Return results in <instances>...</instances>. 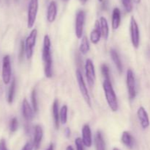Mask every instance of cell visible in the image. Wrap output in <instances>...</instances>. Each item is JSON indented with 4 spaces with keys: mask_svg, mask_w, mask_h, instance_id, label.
Masks as SVG:
<instances>
[{
    "mask_svg": "<svg viewBox=\"0 0 150 150\" xmlns=\"http://www.w3.org/2000/svg\"><path fill=\"white\" fill-rule=\"evenodd\" d=\"M51 39L48 35H45L43 38L42 57L44 64V74L47 78L52 77L53 75V60L51 51Z\"/></svg>",
    "mask_w": 150,
    "mask_h": 150,
    "instance_id": "cell-1",
    "label": "cell"
},
{
    "mask_svg": "<svg viewBox=\"0 0 150 150\" xmlns=\"http://www.w3.org/2000/svg\"><path fill=\"white\" fill-rule=\"evenodd\" d=\"M103 88L106 101L108 103V106H109L110 109L113 112L117 111L119 108L118 100H117V97L115 94V91H114V88H113L111 80L104 79V82L103 83Z\"/></svg>",
    "mask_w": 150,
    "mask_h": 150,
    "instance_id": "cell-2",
    "label": "cell"
},
{
    "mask_svg": "<svg viewBox=\"0 0 150 150\" xmlns=\"http://www.w3.org/2000/svg\"><path fill=\"white\" fill-rule=\"evenodd\" d=\"M39 7V0H30L28 6L27 27L32 29L36 21L37 15Z\"/></svg>",
    "mask_w": 150,
    "mask_h": 150,
    "instance_id": "cell-3",
    "label": "cell"
},
{
    "mask_svg": "<svg viewBox=\"0 0 150 150\" xmlns=\"http://www.w3.org/2000/svg\"><path fill=\"white\" fill-rule=\"evenodd\" d=\"M76 79H77L78 85H79V90H80V92L82 96H83V99L85 100L86 104L89 105V107H91L92 106V102H91V98L90 96H89V91H88L87 87H86V82H85L84 79H83V76L82 75L81 71L79 69H77L76 71Z\"/></svg>",
    "mask_w": 150,
    "mask_h": 150,
    "instance_id": "cell-4",
    "label": "cell"
},
{
    "mask_svg": "<svg viewBox=\"0 0 150 150\" xmlns=\"http://www.w3.org/2000/svg\"><path fill=\"white\" fill-rule=\"evenodd\" d=\"M38 36V30L37 29H33L25 41V51H26V57L28 60L32 58L34 53V47L35 46Z\"/></svg>",
    "mask_w": 150,
    "mask_h": 150,
    "instance_id": "cell-5",
    "label": "cell"
},
{
    "mask_svg": "<svg viewBox=\"0 0 150 150\" xmlns=\"http://www.w3.org/2000/svg\"><path fill=\"white\" fill-rule=\"evenodd\" d=\"M126 84H127V92H128L129 98L130 100H133L136 96V78L134 73L131 69H127V75H126Z\"/></svg>",
    "mask_w": 150,
    "mask_h": 150,
    "instance_id": "cell-6",
    "label": "cell"
},
{
    "mask_svg": "<svg viewBox=\"0 0 150 150\" xmlns=\"http://www.w3.org/2000/svg\"><path fill=\"white\" fill-rule=\"evenodd\" d=\"M130 31L132 44L135 49H138L140 45V31L137 21L133 16L130 19Z\"/></svg>",
    "mask_w": 150,
    "mask_h": 150,
    "instance_id": "cell-7",
    "label": "cell"
},
{
    "mask_svg": "<svg viewBox=\"0 0 150 150\" xmlns=\"http://www.w3.org/2000/svg\"><path fill=\"white\" fill-rule=\"evenodd\" d=\"M85 19H86V13L83 10H79L76 13V26H75V32L76 37L79 39L82 38L83 36Z\"/></svg>",
    "mask_w": 150,
    "mask_h": 150,
    "instance_id": "cell-8",
    "label": "cell"
},
{
    "mask_svg": "<svg viewBox=\"0 0 150 150\" xmlns=\"http://www.w3.org/2000/svg\"><path fill=\"white\" fill-rule=\"evenodd\" d=\"M85 75H86V80L90 88L94 87L95 79H96V74H95L94 63L90 59H87L85 63Z\"/></svg>",
    "mask_w": 150,
    "mask_h": 150,
    "instance_id": "cell-9",
    "label": "cell"
},
{
    "mask_svg": "<svg viewBox=\"0 0 150 150\" xmlns=\"http://www.w3.org/2000/svg\"><path fill=\"white\" fill-rule=\"evenodd\" d=\"M12 75V68L10 57L5 55L2 60V79L5 85L10 83Z\"/></svg>",
    "mask_w": 150,
    "mask_h": 150,
    "instance_id": "cell-10",
    "label": "cell"
},
{
    "mask_svg": "<svg viewBox=\"0 0 150 150\" xmlns=\"http://www.w3.org/2000/svg\"><path fill=\"white\" fill-rule=\"evenodd\" d=\"M137 116L139 121H140L141 126L144 129H147L149 126V118L146 109L144 107H140L137 110Z\"/></svg>",
    "mask_w": 150,
    "mask_h": 150,
    "instance_id": "cell-11",
    "label": "cell"
},
{
    "mask_svg": "<svg viewBox=\"0 0 150 150\" xmlns=\"http://www.w3.org/2000/svg\"><path fill=\"white\" fill-rule=\"evenodd\" d=\"M82 141L84 146L89 147L92 145V131L89 124H86L82 127Z\"/></svg>",
    "mask_w": 150,
    "mask_h": 150,
    "instance_id": "cell-12",
    "label": "cell"
},
{
    "mask_svg": "<svg viewBox=\"0 0 150 150\" xmlns=\"http://www.w3.org/2000/svg\"><path fill=\"white\" fill-rule=\"evenodd\" d=\"M34 111L32 106L30 105L29 101L24 99L22 102V115L26 121H30L34 118Z\"/></svg>",
    "mask_w": 150,
    "mask_h": 150,
    "instance_id": "cell-13",
    "label": "cell"
},
{
    "mask_svg": "<svg viewBox=\"0 0 150 150\" xmlns=\"http://www.w3.org/2000/svg\"><path fill=\"white\" fill-rule=\"evenodd\" d=\"M43 137V130L40 125H36L34 128V138H33V145L34 149L35 150H38L40 146L41 141Z\"/></svg>",
    "mask_w": 150,
    "mask_h": 150,
    "instance_id": "cell-14",
    "label": "cell"
},
{
    "mask_svg": "<svg viewBox=\"0 0 150 150\" xmlns=\"http://www.w3.org/2000/svg\"><path fill=\"white\" fill-rule=\"evenodd\" d=\"M102 36V32L100 29V25L99 21H96L95 24V28L92 29L90 33V41L93 44H97L99 43Z\"/></svg>",
    "mask_w": 150,
    "mask_h": 150,
    "instance_id": "cell-15",
    "label": "cell"
},
{
    "mask_svg": "<svg viewBox=\"0 0 150 150\" xmlns=\"http://www.w3.org/2000/svg\"><path fill=\"white\" fill-rule=\"evenodd\" d=\"M57 16V5L56 1H51L47 10V21L49 23H53L56 20Z\"/></svg>",
    "mask_w": 150,
    "mask_h": 150,
    "instance_id": "cell-16",
    "label": "cell"
},
{
    "mask_svg": "<svg viewBox=\"0 0 150 150\" xmlns=\"http://www.w3.org/2000/svg\"><path fill=\"white\" fill-rule=\"evenodd\" d=\"M121 141L125 146L129 149H133L135 145V139L131 133L127 131H124L122 134Z\"/></svg>",
    "mask_w": 150,
    "mask_h": 150,
    "instance_id": "cell-17",
    "label": "cell"
},
{
    "mask_svg": "<svg viewBox=\"0 0 150 150\" xmlns=\"http://www.w3.org/2000/svg\"><path fill=\"white\" fill-rule=\"evenodd\" d=\"M121 23V11L119 8L115 7L112 12V19H111V26L113 29H117Z\"/></svg>",
    "mask_w": 150,
    "mask_h": 150,
    "instance_id": "cell-18",
    "label": "cell"
},
{
    "mask_svg": "<svg viewBox=\"0 0 150 150\" xmlns=\"http://www.w3.org/2000/svg\"><path fill=\"white\" fill-rule=\"evenodd\" d=\"M52 113L54 121V126L56 129H58L59 128V101L58 99H55L52 104Z\"/></svg>",
    "mask_w": 150,
    "mask_h": 150,
    "instance_id": "cell-19",
    "label": "cell"
},
{
    "mask_svg": "<svg viewBox=\"0 0 150 150\" xmlns=\"http://www.w3.org/2000/svg\"><path fill=\"white\" fill-rule=\"evenodd\" d=\"M110 54H111V59H112L113 62H114L117 69L118 70L119 73L122 74L123 70V66L118 52H117L115 49H111L110 50Z\"/></svg>",
    "mask_w": 150,
    "mask_h": 150,
    "instance_id": "cell-20",
    "label": "cell"
},
{
    "mask_svg": "<svg viewBox=\"0 0 150 150\" xmlns=\"http://www.w3.org/2000/svg\"><path fill=\"white\" fill-rule=\"evenodd\" d=\"M95 144L96 150H105V143L104 141L102 132L100 130L97 131L95 137Z\"/></svg>",
    "mask_w": 150,
    "mask_h": 150,
    "instance_id": "cell-21",
    "label": "cell"
},
{
    "mask_svg": "<svg viewBox=\"0 0 150 150\" xmlns=\"http://www.w3.org/2000/svg\"><path fill=\"white\" fill-rule=\"evenodd\" d=\"M99 21L103 38L105 40H107L108 38V35H109V26H108V21L105 17H100Z\"/></svg>",
    "mask_w": 150,
    "mask_h": 150,
    "instance_id": "cell-22",
    "label": "cell"
},
{
    "mask_svg": "<svg viewBox=\"0 0 150 150\" xmlns=\"http://www.w3.org/2000/svg\"><path fill=\"white\" fill-rule=\"evenodd\" d=\"M89 49H90V44H89V40L86 36H83L81 38L80 46H79V51L81 54H86V53L89 52Z\"/></svg>",
    "mask_w": 150,
    "mask_h": 150,
    "instance_id": "cell-23",
    "label": "cell"
},
{
    "mask_svg": "<svg viewBox=\"0 0 150 150\" xmlns=\"http://www.w3.org/2000/svg\"><path fill=\"white\" fill-rule=\"evenodd\" d=\"M15 92H16V80H15V79H13V80H12L11 84H10V88H9L8 93H7V102H8L9 104H12V103L13 102L15 96Z\"/></svg>",
    "mask_w": 150,
    "mask_h": 150,
    "instance_id": "cell-24",
    "label": "cell"
},
{
    "mask_svg": "<svg viewBox=\"0 0 150 150\" xmlns=\"http://www.w3.org/2000/svg\"><path fill=\"white\" fill-rule=\"evenodd\" d=\"M67 112H68V107L66 104H64L61 107V110L59 111L60 122L62 124H65L67 121Z\"/></svg>",
    "mask_w": 150,
    "mask_h": 150,
    "instance_id": "cell-25",
    "label": "cell"
},
{
    "mask_svg": "<svg viewBox=\"0 0 150 150\" xmlns=\"http://www.w3.org/2000/svg\"><path fill=\"white\" fill-rule=\"evenodd\" d=\"M31 101H32V106L35 113H37L38 110V104L37 100V92L36 89L34 88L31 94Z\"/></svg>",
    "mask_w": 150,
    "mask_h": 150,
    "instance_id": "cell-26",
    "label": "cell"
},
{
    "mask_svg": "<svg viewBox=\"0 0 150 150\" xmlns=\"http://www.w3.org/2000/svg\"><path fill=\"white\" fill-rule=\"evenodd\" d=\"M101 73H102L104 79H106V80H111V78H110V70L109 67L107 64L103 63V64L101 65Z\"/></svg>",
    "mask_w": 150,
    "mask_h": 150,
    "instance_id": "cell-27",
    "label": "cell"
},
{
    "mask_svg": "<svg viewBox=\"0 0 150 150\" xmlns=\"http://www.w3.org/2000/svg\"><path fill=\"white\" fill-rule=\"evenodd\" d=\"M18 121L17 118L13 117V119L10 120V124H9V128L11 132H15L18 129Z\"/></svg>",
    "mask_w": 150,
    "mask_h": 150,
    "instance_id": "cell-28",
    "label": "cell"
},
{
    "mask_svg": "<svg viewBox=\"0 0 150 150\" xmlns=\"http://www.w3.org/2000/svg\"><path fill=\"white\" fill-rule=\"evenodd\" d=\"M121 1L126 12H127V13L132 12V10H133V2H132V0H121Z\"/></svg>",
    "mask_w": 150,
    "mask_h": 150,
    "instance_id": "cell-29",
    "label": "cell"
},
{
    "mask_svg": "<svg viewBox=\"0 0 150 150\" xmlns=\"http://www.w3.org/2000/svg\"><path fill=\"white\" fill-rule=\"evenodd\" d=\"M75 144H76V150H84V145L83 144V141L81 138H77L75 140Z\"/></svg>",
    "mask_w": 150,
    "mask_h": 150,
    "instance_id": "cell-30",
    "label": "cell"
},
{
    "mask_svg": "<svg viewBox=\"0 0 150 150\" xmlns=\"http://www.w3.org/2000/svg\"><path fill=\"white\" fill-rule=\"evenodd\" d=\"M26 54L25 51V44L23 41L21 42V46H20V52H19V59L21 60L23 57V54Z\"/></svg>",
    "mask_w": 150,
    "mask_h": 150,
    "instance_id": "cell-31",
    "label": "cell"
},
{
    "mask_svg": "<svg viewBox=\"0 0 150 150\" xmlns=\"http://www.w3.org/2000/svg\"><path fill=\"white\" fill-rule=\"evenodd\" d=\"M34 149V145L33 143L32 142H27L26 143L24 146H23V148L21 149V150H33Z\"/></svg>",
    "mask_w": 150,
    "mask_h": 150,
    "instance_id": "cell-32",
    "label": "cell"
},
{
    "mask_svg": "<svg viewBox=\"0 0 150 150\" xmlns=\"http://www.w3.org/2000/svg\"><path fill=\"white\" fill-rule=\"evenodd\" d=\"M0 150H8L7 149L6 141L4 138L0 140Z\"/></svg>",
    "mask_w": 150,
    "mask_h": 150,
    "instance_id": "cell-33",
    "label": "cell"
},
{
    "mask_svg": "<svg viewBox=\"0 0 150 150\" xmlns=\"http://www.w3.org/2000/svg\"><path fill=\"white\" fill-rule=\"evenodd\" d=\"M64 133H65V136L67 137V138H69V137L70 136V133H71L70 128H66L65 130H64Z\"/></svg>",
    "mask_w": 150,
    "mask_h": 150,
    "instance_id": "cell-34",
    "label": "cell"
},
{
    "mask_svg": "<svg viewBox=\"0 0 150 150\" xmlns=\"http://www.w3.org/2000/svg\"><path fill=\"white\" fill-rule=\"evenodd\" d=\"M46 150H54V144H50V146H48V148Z\"/></svg>",
    "mask_w": 150,
    "mask_h": 150,
    "instance_id": "cell-35",
    "label": "cell"
},
{
    "mask_svg": "<svg viewBox=\"0 0 150 150\" xmlns=\"http://www.w3.org/2000/svg\"><path fill=\"white\" fill-rule=\"evenodd\" d=\"M66 150H74V149H73V147L71 145H69L66 148Z\"/></svg>",
    "mask_w": 150,
    "mask_h": 150,
    "instance_id": "cell-36",
    "label": "cell"
},
{
    "mask_svg": "<svg viewBox=\"0 0 150 150\" xmlns=\"http://www.w3.org/2000/svg\"><path fill=\"white\" fill-rule=\"evenodd\" d=\"M133 2L136 3V4H139V3L141 2V1H142V0H133Z\"/></svg>",
    "mask_w": 150,
    "mask_h": 150,
    "instance_id": "cell-37",
    "label": "cell"
},
{
    "mask_svg": "<svg viewBox=\"0 0 150 150\" xmlns=\"http://www.w3.org/2000/svg\"><path fill=\"white\" fill-rule=\"evenodd\" d=\"M80 1H81V2H82V3H83V4H84V3H86V1H88V0H80Z\"/></svg>",
    "mask_w": 150,
    "mask_h": 150,
    "instance_id": "cell-38",
    "label": "cell"
},
{
    "mask_svg": "<svg viewBox=\"0 0 150 150\" xmlns=\"http://www.w3.org/2000/svg\"><path fill=\"white\" fill-rule=\"evenodd\" d=\"M113 150H120L119 148H117V147H114V149H113Z\"/></svg>",
    "mask_w": 150,
    "mask_h": 150,
    "instance_id": "cell-39",
    "label": "cell"
},
{
    "mask_svg": "<svg viewBox=\"0 0 150 150\" xmlns=\"http://www.w3.org/2000/svg\"><path fill=\"white\" fill-rule=\"evenodd\" d=\"M98 1H99L100 2H103V1L104 0H98Z\"/></svg>",
    "mask_w": 150,
    "mask_h": 150,
    "instance_id": "cell-40",
    "label": "cell"
},
{
    "mask_svg": "<svg viewBox=\"0 0 150 150\" xmlns=\"http://www.w3.org/2000/svg\"><path fill=\"white\" fill-rule=\"evenodd\" d=\"M63 1H69V0H63Z\"/></svg>",
    "mask_w": 150,
    "mask_h": 150,
    "instance_id": "cell-41",
    "label": "cell"
}]
</instances>
